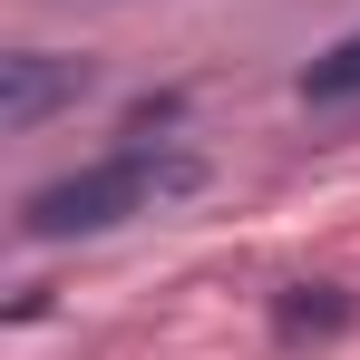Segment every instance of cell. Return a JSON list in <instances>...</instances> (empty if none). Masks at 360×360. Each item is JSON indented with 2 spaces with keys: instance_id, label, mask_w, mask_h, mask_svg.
<instances>
[{
  "instance_id": "6da1fadb",
  "label": "cell",
  "mask_w": 360,
  "mask_h": 360,
  "mask_svg": "<svg viewBox=\"0 0 360 360\" xmlns=\"http://www.w3.org/2000/svg\"><path fill=\"white\" fill-rule=\"evenodd\" d=\"M205 185V156H185V146H117V156H98V166H78V176H49L20 195V234L30 243H78V234H117L127 214H156V205H176Z\"/></svg>"
},
{
  "instance_id": "7a4b0ae2",
  "label": "cell",
  "mask_w": 360,
  "mask_h": 360,
  "mask_svg": "<svg viewBox=\"0 0 360 360\" xmlns=\"http://www.w3.org/2000/svg\"><path fill=\"white\" fill-rule=\"evenodd\" d=\"M88 88H98V68L68 59V49H10L0 59V127L30 136V127H49L59 108H78Z\"/></svg>"
},
{
  "instance_id": "3957f363",
  "label": "cell",
  "mask_w": 360,
  "mask_h": 360,
  "mask_svg": "<svg viewBox=\"0 0 360 360\" xmlns=\"http://www.w3.org/2000/svg\"><path fill=\"white\" fill-rule=\"evenodd\" d=\"M351 98H360V39H341L302 68V108H351Z\"/></svg>"
},
{
  "instance_id": "277c9868",
  "label": "cell",
  "mask_w": 360,
  "mask_h": 360,
  "mask_svg": "<svg viewBox=\"0 0 360 360\" xmlns=\"http://www.w3.org/2000/svg\"><path fill=\"white\" fill-rule=\"evenodd\" d=\"M341 321H351V302L331 292V283H292L283 311H273V331H283V341H302V331H341Z\"/></svg>"
}]
</instances>
